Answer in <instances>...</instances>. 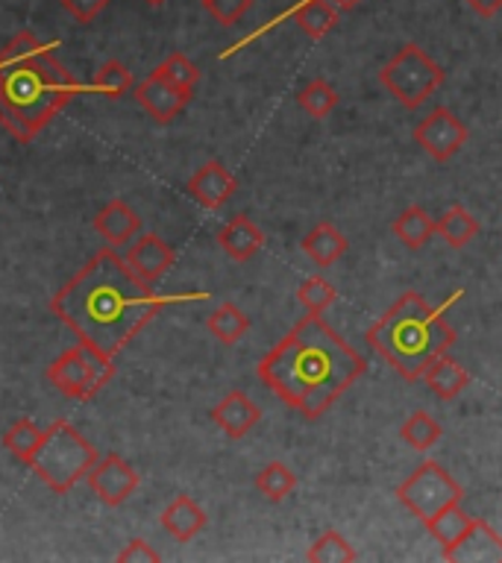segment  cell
<instances>
[{
  "mask_svg": "<svg viewBox=\"0 0 502 563\" xmlns=\"http://www.w3.org/2000/svg\"><path fill=\"white\" fill-rule=\"evenodd\" d=\"M132 88V74L130 68L118 59H109L100 65V70L95 74V82H91V91L106 100H118Z\"/></svg>",
  "mask_w": 502,
  "mask_h": 563,
  "instance_id": "obj_32",
  "label": "cell"
},
{
  "mask_svg": "<svg viewBox=\"0 0 502 563\" xmlns=\"http://www.w3.org/2000/svg\"><path fill=\"white\" fill-rule=\"evenodd\" d=\"M203 7H206V12H209L218 24L232 26L250 12L253 0H203Z\"/></svg>",
  "mask_w": 502,
  "mask_h": 563,
  "instance_id": "obj_34",
  "label": "cell"
},
{
  "mask_svg": "<svg viewBox=\"0 0 502 563\" xmlns=\"http://www.w3.org/2000/svg\"><path fill=\"white\" fill-rule=\"evenodd\" d=\"M444 68L423 51L421 44H403L391 59L379 68V82L388 95L396 97L403 109H421L440 86H444Z\"/></svg>",
  "mask_w": 502,
  "mask_h": 563,
  "instance_id": "obj_6",
  "label": "cell"
},
{
  "mask_svg": "<svg viewBox=\"0 0 502 563\" xmlns=\"http://www.w3.org/2000/svg\"><path fill=\"white\" fill-rule=\"evenodd\" d=\"M294 487H297V475L291 473V466L282 464V461H271V464H264L255 473V490L262 493L268 501H273V505L288 499Z\"/></svg>",
  "mask_w": 502,
  "mask_h": 563,
  "instance_id": "obj_26",
  "label": "cell"
},
{
  "mask_svg": "<svg viewBox=\"0 0 502 563\" xmlns=\"http://www.w3.org/2000/svg\"><path fill=\"white\" fill-rule=\"evenodd\" d=\"M414 141L421 144L423 153L432 156L435 162H449L458 150L467 144V126L461 118L449 112V109H432L417 126H414Z\"/></svg>",
  "mask_w": 502,
  "mask_h": 563,
  "instance_id": "obj_9",
  "label": "cell"
},
{
  "mask_svg": "<svg viewBox=\"0 0 502 563\" xmlns=\"http://www.w3.org/2000/svg\"><path fill=\"white\" fill-rule=\"evenodd\" d=\"M97 457H100L97 449L68 420H56L44 431L30 470L44 487L62 496L86 478L88 470L97 464Z\"/></svg>",
  "mask_w": 502,
  "mask_h": 563,
  "instance_id": "obj_5",
  "label": "cell"
},
{
  "mask_svg": "<svg viewBox=\"0 0 502 563\" xmlns=\"http://www.w3.org/2000/svg\"><path fill=\"white\" fill-rule=\"evenodd\" d=\"M423 382L432 394L440 399H456L467 385H470V373L458 364L452 355H440L429 364V369L423 373Z\"/></svg>",
  "mask_w": 502,
  "mask_h": 563,
  "instance_id": "obj_20",
  "label": "cell"
},
{
  "mask_svg": "<svg viewBox=\"0 0 502 563\" xmlns=\"http://www.w3.org/2000/svg\"><path fill=\"white\" fill-rule=\"evenodd\" d=\"M435 235L447 241V246L461 250L479 235V220L465 209V206H449L438 220H435Z\"/></svg>",
  "mask_w": 502,
  "mask_h": 563,
  "instance_id": "obj_24",
  "label": "cell"
},
{
  "mask_svg": "<svg viewBox=\"0 0 502 563\" xmlns=\"http://www.w3.org/2000/svg\"><path fill=\"white\" fill-rule=\"evenodd\" d=\"M396 499L426 526V522H429L435 514H440V510L447 508V505H456V501L465 499V487H461V484H458L440 464H435V461H423V464L396 487Z\"/></svg>",
  "mask_w": 502,
  "mask_h": 563,
  "instance_id": "obj_8",
  "label": "cell"
},
{
  "mask_svg": "<svg viewBox=\"0 0 502 563\" xmlns=\"http://www.w3.org/2000/svg\"><path fill=\"white\" fill-rule=\"evenodd\" d=\"M185 191L192 197L197 206L209 211L223 209L229 200H232V194L238 191V179L229 174V167H223L218 158H211L206 165H200L192 174L188 185H185Z\"/></svg>",
  "mask_w": 502,
  "mask_h": 563,
  "instance_id": "obj_11",
  "label": "cell"
},
{
  "mask_svg": "<svg viewBox=\"0 0 502 563\" xmlns=\"http://www.w3.org/2000/svg\"><path fill=\"white\" fill-rule=\"evenodd\" d=\"M148 7H162V3H167V0H144Z\"/></svg>",
  "mask_w": 502,
  "mask_h": 563,
  "instance_id": "obj_39",
  "label": "cell"
},
{
  "mask_svg": "<svg viewBox=\"0 0 502 563\" xmlns=\"http://www.w3.org/2000/svg\"><path fill=\"white\" fill-rule=\"evenodd\" d=\"M132 97H135V103L156 123H171L188 106V100H192V95H185V91L174 88L171 82H165L156 70L144 82L135 86Z\"/></svg>",
  "mask_w": 502,
  "mask_h": 563,
  "instance_id": "obj_13",
  "label": "cell"
},
{
  "mask_svg": "<svg viewBox=\"0 0 502 563\" xmlns=\"http://www.w3.org/2000/svg\"><path fill=\"white\" fill-rule=\"evenodd\" d=\"M306 561L315 563H352L359 561V552L347 543V537L338 531H324L315 543L308 545Z\"/></svg>",
  "mask_w": 502,
  "mask_h": 563,
  "instance_id": "obj_30",
  "label": "cell"
},
{
  "mask_svg": "<svg viewBox=\"0 0 502 563\" xmlns=\"http://www.w3.org/2000/svg\"><path fill=\"white\" fill-rule=\"evenodd\" d=\"M59 3L74 21H79V24H91V21L109 7V0H59Z\"/></svg>",
  "mask_w": 502,
  "mask_h": 563,
  "instance_id": "obj_35",
  "label": "cell"
},
{
  "mask_svg": "<svg viewBox=\"0 0 502 563\" xmlns=\"http://www.w3.org/2000/svg\"><path fill=\"white\" fill-rule=\"evenodd\" d=\"M447 306L432 308L417 290H405L364 338L408 385L421 382L432 361L447 355L456 343V329L447 323Z\"/></svg>",
  "mask_w": 502,
  "mask_h": 563,
  "instance_id": "obj_4",
  "label": "cell"
},
{
  "mask_svg": "<svg viewBox=\"0 0 502 563\" xmlns=\"http://www.w3.org/2000/svg\"><path fill=\"white\" fill-rule=\"evenodd\" d=\"M440 434H444L440 422L426 411H414L412 417L400 426V438H403L414 452H429V449L440 440Z\"/></svg>",
  "mask_w": 502,
  "mask_h": 563,
  "instance_id": "obj_29",
  "label": "cell"
},
{
  "mask_svg": "<svg viewBox=\"0 0 502 563\" xmlns=\"http://www.w3.org/2000/svg\"><path fill=\"white\" fill-rule=\"evenodd\" d=\"M44 431L35 426L30 417H21V420H15L12 426L7 429V434H3V446L9 449V455L18 457L21 464H33L35 457V449H39V443H42Z\"/></svg>",
  "mask_w": 502,
  "mask_h": 563,
  "instance_id": "obj_27",
  "label": "cell"
},
{
  "mask_svg": "<svg viewBox=\"0 0 502 563\" xmlns=\"http://www.w3.org/2000/svg\"><path fill=\"white\" fill-rule=\"evenodd\" d=\"M206 329H209L223 346H232V343H238L247 332H250V317H247L238 306H232V302H223V306H218L211 311L209 320H206Z\"/></svg>",
  "mask_w": 502,
  "mask_h": 563,
  "instance_id": "obj_25",
  "label": "cell"
},
{
  "mask_svg": "<svg viewBox=\"0 0 502 563\" xmlns=\"http://www.w3.org/2000/svg\"><path fill=\"white\" fill-rule=\"evenodd\" d=\"M470 526H473V517L461 508V501H456V505H447L440 514H435V517L426 522V531L438 540L440 552H447V549H452V545L467 534V528Z\"/></svg>",
  "mask_w": 502,
  "mask_h": 563,
  "instance_id": "obj_23",
  "label": "cell"
},
{
  "mask_svg": "<svg viewBox=\"0 0 502 563\" xmlns=\"http://www.w3.org/2000/svg\"><path fill=\"white\" fill-rule=\"evenodd\" d=\"M264 244L262 229L255 227L247 214H236L227 227L218 232V246L232 262H250Z\"/></svg>",
  "mask_w": 502,
  "mask_h": 563,
  "instance_id": "obj_17",
  "label": "cell"
},
{
  "mask_svg": "<svg viewBox=\"0 0 502 563\" xmlns=\"http://www.w3.org/2000/svg\"><path fill=\"white\" fill-rule=\"evenodd\" d=\"M123 258H127V264H130L135 276H141V279L153 285V282L162 279L174 267L176 253L165 238H159L156 232H148V235H139V241H132L127 246Z\"/></svg>",
  "mask_w": 502,
  "mask_h": 563,
  "instance_id": "obj_12",
  "label": "cell"
},
{
  "mask_svg": "<svg viewBox=\"0 0 502 563\" xmlns=\"http://www.w3.org/2000/svg\"><path fill=\"white\" fill-rule=\"evenodd\" d=\"M114 376V361L97 355L88 346H70V350L59 352L56 358L47 364L44 378L51 382L59 394L77 402H88L91 396L100 394V387L109 385V378Z\"/></svg>",
  "mask_w": 502,
  "mask_h": 563,
  "instance_id": "obj_7",
  "label": "cell"
},
{
  "mask_svg": "<svg viewBox=\"0 0 502 563\" xmlns=\"http://www.w3.org/2000/svg\"><path fill=\"white\" fill-rule=\"evenodd\" d=\"M262 408L244 394V390H229L215 408H211V422L218 426L227 438L241 440L259 426Z\"/></svg>",
  "mask_w": 502,
  "mask_h": 563,
  "instance_id": "obj_14",
  "label": "cell"
},
{
  "mask_svg": "<svg viewBox=\"0 0 502 563\" xmlns=\"http://www.w3.org/2000/svg\"><path fill=\"white\" fill-rule=\"evenodd\" d=\"M297 299L303 302V308H308V311L324 314L326 308L338 299V290H335L324 276H308V279H303V285L297 288Z\"/></svg>",
  "mask_w": 502,
  "mask_h": 563,
  "instance_id": "obj_33",
  "label": "cell"
},
{
  "mask_svg": "<svg viewBox=\"0 0 502 563\" xmlns=\"http://www.w3.org/2000/svg\"><path fill=\"white\" fill-rule=\"evenodd\" d=\"M303 253L308 255V262H315L317 267H332L338 258H341L347 250H350V241L343 235L341 229L332 227L329 220L317 223L306 238H303Z\"/></svg>",
  "mask_w": 502,
  "mask_h": 563,
  "instance_id": "obj_19",
  "label": "cell"
},
{
  "mask_svg": "<svg viewBox=\"0 0 502 563\" xmlns=\"http://www.w3.org/2000/svg\"><path fill=\"white\" fill-rule=\"evenodd\" d=\"M150 282L132 273L112 246L95 253L56 297L51 311L77 334L79 343L103 358H112L167 306Z\"/></svg>",
  "mask_w": 502,
  "mask_h": 563,
  "instance_id": "obj_1",
  "label": "cell"
},
{
  "mask_svg": "<svg viewBox=\"0 0 502 563\" xmlns=\"http://www.w3.org/2000/svg\"><path fill=\"white\" fill-rule=\"evenodd\" d=\"M56 47L59 42H42L30 30H21L0 51V123L21 144L33 141L74 97L86 91L53 56Z\"/></svg>",
  "mask_w": 502,
  "mask_h": 563,
  "instance_id": "obj_3",
  "label": "cell"
},
{
  "mask_svg": "<svg viewBox=\"0 0 502 563\" xmlns=\"http://www.w3.org/2000/svg\"><path fill=\"white\" fill-rule=\"evenodd\" d=\"M95 232L103 238L106 244L118 250V246H127L132 238L141 232V218L135 214L130 202L123 200H109L103 209L95 214Z\"/></svg>",
  "mask_w": 502,
  "mask_h": 563,
  "instance_id": "obj_16",
  "label": "cell"
},
{
  "mask_svg": "<svg viewBox=\"0 0 502 563\" xmlns=\"http://www.w3.org/2000/svg\"><path fill=\"white\" fill-rule=\"evenodd\" d=\"M162 528H165L167 534L179 540V543H188L194 537L200 534L209 517H206V510L192 499V496H176L165 510H162Z\"/></svg>",
  "mask_w": 502,
  "mask_h": 563,
  "instance_id": "obj_18",
  "label": "cell"
},
{
  "mask_svg": "<svg viewBox=\"0 0 502 563\" xmlns=\"http://www.w3.org/2000/svg\"><path fill=\"white\" fill-rule=\"evenodd\" d=\"M440 554H444V561L502 563V537L496 534L484 519H473V526L467 528V534L461 537L452 549H447V552Z\"/></svg>",
  "mask_w": 502,
  "mask_h": 563,
  "instance_id": "obj_15",
  "label": "cell"
},
{
  "mask_svg": "<svg viewBox=\"0 0 502 563\" xmlns=\"http://www.w3.org/2000/svg\"><path fill=\"white\" fill-rule=\"evenodd\" d=\"M465 3L473 9L476 15H482V18H493L502 9V0H465Z\"/></svg>",
  "mask_w": 502,
  "mask_h": 563,
  "instance_id": "obj_37",
  "label": "cell"
},
{
  "mask_svg": "<svg viewBox=\"0 0 502 563\" xmlns=\"http://www.w3.org/2000/svg\"><path fill=\"white\" fill-rule=\"evenodd\" d=\"M341 9L335 7L332 0H303L299 7H294L291 18L297 21V26L312 38L320 42L326 33H332V26L338 24Z\"/></svg>",
  "mask_w": 502,
  "mask_h": 563,
  "instance_id": "obj_21",
  "label": "cell"
},
{
  "mask_svg": "<svg viewBox=\"0 0 502 563\" xmlns=\"http://www.w3.org/2000/svg\"><path fill=\"white\" fill-rule=\"evenodd\" d=\"M364 358L332 332L324 317L308 311L285 338L259 361V382L282 405L317 420L364 376Z\"/></svg>",
  "mask_w": 502,
  "mask_h": 563,
  "instance_id": "obj_2",
  "label": "cell"
},
{
  "mask_svg": "<svg viewBox=\"0 0 502 563\" xmlns=\"http://www.w3.org/2000/svg\"><path fill=\"white\" fill-rule=\"evenodd\" d=\"M118 561L121 563H132V561H150V563H156L162 561V554L156 552V549H150L148 540H130V543L123 545L121 552H118Z\"/></svg>",
  "mask_w": 502,
  "mask_h": 563,
  "instance_id": "obj_36",
  "label": "cell"
},
{
  "mask_svg": "<svg viewBox=\"0 0 502 563\" xmlns=\"http://www.w3.org/2000/svg\"><path fill=\"white\" fill-rule=\"evenodd\" d=\"M156 74L165 79V82H171V86L192 97L197 82H200V68H197L185 53H171V56H165L162 65H156Z\"/></svg>",
  "mask_w": 502,
  "mask_h": 563,
  "instance_id": "obj_31",
  "label": "cell"
},
{
  "mask_svg": "<svg viewBox=\"0 0 502 563\" xmlns=\"http://www.w3.org/2000/svg\"><path fill=\"white\" fill-rule=\"evenodd\" d=\"M394 235L400 238V244L405 250H423L432 241V235H435V220L421 206H408V209L396 214Z\"/></svg>",
  "mask_w": 502,
  "mask_h": 563,
  "instance_id": "obj_22",
  "label": "cell"
},
{
  "mask_svg": "<svg viewBox=\"0 0 502 563\" xmlns=\"http://www.w3.org/2000/svg\"><path fill=\"white\" fill-rule=\"evenodd\" d=\"M332 3H335V7H338V9H341V12H347V9L356 7L359 0H332Z\"/></svg>",
  "mask_w": 502,
  "mask_h": 563,
  "instance_id": "obj_38",
  "label": "cell"
},
{
  "mask_svg": "<svg viewBox=\"0 0 502 563\" xmlns=\"http://www.w3.org/2000/svg\"><path fill=\"white\" fill-rule=\"evenodd\" d=\"M297 103H299V109L308 114V118L324 121V118H329V114H332L335 106H338V91H335V88L329 86L324 77H317L299 88Z\"/></svg>",
  "mask_w": 502,
  "mask_h": 563,
  "instance_id": "obj_28",
  "label": "cell"
},
{
  "mask_svg": "<svg viewBox=\"0 0 502 563\" xmlns=\"http://www.w3.org/2000/svg\"><path fill=\"white\" fill-rule=\"evenodd\" d=\"M86 482L88 487H91V493H95L103 505H109V508H121L123 501L139 490L141 478L121 455L109 452V455L97 457V464L88 470Z\"/></svg>",
  "mask_w": 502,
  "mask_h": 563,
  "instance_id": "obj_10",
  "label": "cell"
}]
</instances>
